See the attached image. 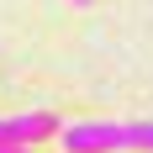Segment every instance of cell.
<instances>
[{"mask_svg": "<svg viewBox=\"0 0 153 153\" xmlns=\"http://www.w3.org/2000/svg\"><path fill=\"white\" fill-rule=\"evenodd\" d=\"M63 153H122L127 148V122H74L58 132Z\"/></svg>", "mask_w": 153, "mask_h": 153, "instance_id": "1", "label": "cell"}, {"mask_svg": "<svg viewBox=\"0 0 153 153\" xmlns=\"http://www.w3.org/2000/svg\"><path fill=\"white\" fill-rule=\"evenodd\" d=\"M69 5H90V0H69Z\"/></svg>", "mask_w": 153, "mask_h": 153, "instance_id": "5", "label": "cell"}, {"mask_svg": "<svg viewBox=\"0 0 153 153\" xmlns=\"http://www.w3.org/2000/svg\"><path fill=\"white\" fill-rule=\"evenodd\" d=\"M63 127L53 111H21V116H0V148H32L42 137H58Z\"/></svg>", "mask_w": 153, "mask_h": 153, "instance_id": "2", "label": "cell"}, {"mask_svg": "<svg viewBox=\"0 0 153 153\" xmlns=\"http://www.w3.org/2000/svg\"><path fill=\"white\" fill-rule=\"evenodd\" d=\"M0 153H32V148H0Z\"/></svg>", "mask_w": 153, "mask_h": 153, "instance_id": "4", "label": "cell"}, {"mask_svg": "<svg viewBox=\"0 0 153 153\" xmlns=\"http://www.w3.org/2000/svg\"><path fill=\"white\" fill-rule=\"evenodd\" d=\"M127 148H153V122H127Z\"/></svg>", "mask_w": 153, "mask_h": 153, "instance_id": "3", "label": "cell"}]
</instances>
